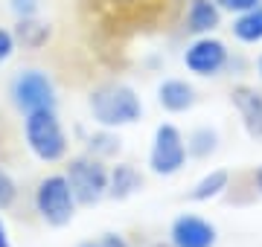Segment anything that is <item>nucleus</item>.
I'll use <instances>...</instances> for the list:
<instances>
[{
  "label": "nucleus",
  "instance_id": "obj_1",
  "mask_svg": "<svg viewBox=\"0 0 262 247\" xmlns=\"http://www.w3.org/2000/svg\"><path fill=\"white\" fill-rule=\"evenodd\" d=\"M143 99L140 93L120 79H105L91 87L88 93V114L96 128L120 131L128 125H137L143 119Z\"/></svg>",
  "mask_w": 262,
  "mask_h": 247
},
{
  "label": "nucleus",
  "instance_id": "obj_2",
  "mask_svg": "<svg viewBox=\"0 0 262 247\" xmlns=\"http://www.w3.org/2000/svg\"><path fill=\"white\" fill-rule=\"evenodd\" d=\"M20 134H24V145L38 163H64L70 157V137L67 128L58 116V108H41L32 114H24L20 119Z\"/></svg>",
  "mask_w": 262,
  "mask_h": 247
},
{
  "label": "nucleus",
  "instance_id": "obj_3",
  "mask_svg": "<svg viewBox=\"0 0 262 247\" xmlns=\"http://www.w3.org/2000/svg\"><path fill=\"white\" fill-rule=\"evenodd\" d=\"M32 212L50 230H64L73 224L79 204H76V195L70 189V183H67L64 171H50V175H44L35 183V189H32Z\"/></svg>",
  "mask_w": 262,
  "mask_h": 247
},
{
  "label": "nucleus",
  "instance_id": "obj_4",
  "mask_svg": "<svg viewBox=\"0 0 262 247\" xmlns=\"http://www.w3.org/2000/svg\"><path fill=\"white\" fill-rule=\"evenodd\" d=\"M61 171H64L79 207H96L108 198V160L79 152L67 157Z\"/></svg>",
  "mask_w": 262,
  "mask_h": 247
},
{
  "label": "nucleus",
  "instance_id": "obj_5",
  "mask_svg": "<svg viewBox=\"0 0 262 247\" xmlns=\"http://www.w3.org/2000/svg\"><path fill=\"white\" fill-rule=\"evenodd\" d=\"M9 102L20 116L41 108H58V87L53 73L44 67H20L9 79Z\"/></svg>",
  "mask_w": 262,
  "mask_h": 247
},
{
  "label": "nucleus",
  "instance_id": "obj_6",
  "mask_svg": "<svg viewBox=\"0 0 262 247\" xmlns=\"http://www.w3.org/2000/svg\"><path fill=\"white\" fill-rule=\"evenodd\" d=\"M189 152H187V134L175 122H160L151 131L149 154H146V169L155 178H175L187 169Z\"/></svg>",
  "mask_w": 262,
  "mask_h": 247
},
{
  "label": "nucleus",
  "instance_id": "obj_7",
  "mask_svg": "<svg viewBox=\"0 0 262 247\" xmlns=\"http://www.w3.org/2000/svg\"><path fill=\"white\" fill-rule=\"evenodd\" d=\"M181 61H184V67H187L189 76L215 79V76H222L227 67H230L233 56H230V50H227L225 41L213 32V35H195V38H189L187 47H184Z\"/></svg>",
  "mask_w": 262,
  "mask_h": 247
},
{
  "label": "nucleus",
  "instance_id": "obj_8",
  "mask_svg": "<svg viewBox=\"0 0 262 247\" xmlns=\"http://www.w3.org/2000/svg\"><path fill=\"white\" fill-rule=\"evenodd\" d=\"M166 241L172 247H215L219 244V227L204 215L181 212L169 224Z\"/></svg>",
  "mask_w": 262,
  "mask_h": 247
},
{
  "label": "nucleus",
  "instance_id": "obj_9",
  "mask_svg": "<svg viewBox=\"0 0 262 247\" xmlns=\"http://www.w3.org/2000/svg\"><path fill=\"white\" fill-rule=\"evenodd\" d=\"M230 102H233L239 122H242L245 134L262 143V87L256 85H239L230 90Z\"/></svg>",
  "mask_w": 262,
  "mask_h": 247
},
{
  "label": "nucleus",
  "instance_id": "obj_10",
  "mask_svg": "<svg viewBox=\"0 0 262 247\" xmlns=\"http://www.w3.org/2000/svg\"><path fill=\"white\" fill-rule=\"evenodd\" d=\"M222 20H225V12L219 9L215 0H187L181 27L187 35L195 38V35H213L222 27Z\"/></svg>",
  "mask_w": 262,
  "mask_h": 247
},
{
  "label": "nucleus",
  "instance_id": "obj_11",
  "mask_svg": "<svg viewBox=\"0 0 262 247\" xmlns=\"http://www.w3.org/2000/svg\"><path fill=\"white\" fill-rule=\"evenodd\" d=\"M198 102V90L187 79H163L158 85V105L169 116L189 114Z\"/></svg>",
  "mask_w": 262,
  "mask_h": 247
},
{
  "label": "nucleus",
  "instance_id": "obj_12",
  "mask_svg": "<svg viewBox=\"0 0 262 247\" xmlns=\"http://www.w3.org/2000/svg\"><path fill=\"white\" fill-rule=\"evenodd\" d=\"M143 186H146V175L134 163H108V198L111 201H128L140 195Z\"/></svg>",
  "mask_w": 262,
  "mask_h": 247
},
{
  "label": "nucleus",
  "instance_id": "obj_13",
  "mask_svg": "<svg viewBox=\"0 0 262 247\" xmlns=\"http://www.w3.org/2000/svg\"><path fill=\"white\" fill-rule=\"evenodd\" d=\"M12 35L18 41V50L38 53V50H44L50 41H53V23L44 20L41 15H38V18H20V20H15V27H12Z\"/></svg>",
  "mask_w": 262,
  "mask_h": 247
},
{
  "label": "nucleus",
  "instance_id": "obj_14",
  "mask_svg": "<svg viewBox=\"0 0 262 247\" xmlns=\"http://www.w3.org/2000/svg\"><path fill=\"white\" fill-rule=\"evenodd\" d=\"M230 183H233V175L227 169H210L189 186L187 198L192 204H210V201L225 198L227 192H230Z\"/></svg>",
  "mask_w": 262,
  "mask_h": 247
},
{
  "label": "nucleus",
  "instance_id": "obj_15",
  "mask_svg": "<svg viewBox=\"0 0 262 247\" xmlns=\"http://www.w3.org/2000/svg\"><path fill=\"white\" fill-rule=\"evenodd\" d=\"M230 32H233V38L242 47H256V44H262V3L253 6V9H248V12H242V15H233Z\"/></svg>",
  "mask_w": 262,
  "mask_h": 247
},
{
  "label": "nucleus",
  "instance_id": "obj_16",
  "mask_svg": "<svg viewBox=\"0 0 262 247\" xmlns=\"http://www.w3.org/2000/svg\"><path fill=\"white\" fill-rule=\"evenodd\" d=\"M222 149V134L210 125H198L187 134V152L189 160H210Z\"/></svg>",
  "mask_w": 262,
  "mask_h": 247
},
{
  "label": "nucleus",
  "instance_id": "obj_17",
  "mask_svg": "<svg viewBox=\"0 0 262 247\" xmlns=\"http://www.w3.org/2000/svg\"><path fill=\"white\" fill-rule=\"evenodd\" d=\"M120 137L117 131H108V128H96L94 134H88L84 137V152L94 154V157H102V160L111 163L117 154H120Z\"/></svg>",
  "mask_w": 262,
  "mask_h": 247
},
{
  "label": "nucleus",
  "instance_id": "obj_18",
  "mask_svg": "<svg viewBox=\"0 0 262 247\" xmlns=\"http://www.w3.org/2000/svg\"><path fill=\"white\" fill-rule=\"evenodd\" d=\"M18 198H20V186H18V181H15V175L0 163V212L12 209L18 204Z\"/></svg>",
  "mask_w": 262,
  "mask_h": 247
},
{
  "label": "nucleus",
  "instance_id": "obj_19",
  "mask_svg": "<svg viewBox=\"0 0 262 247\" xmlns=\"http://www.w3.org/2000/svg\"><path fill=\"white\" fill-rule=\"evenodd\" d=\"M76 247H134V244H131L122 233L108 230V233H99V236H94V238H84V241H79Z\"/></svg>",
  "mask_w": 262,
  "mask_h": 247
},
{
  "label": "nucleus",
  "instance_id": "obj_20",
  "mask_svg": "<svg viewBox=\"0 0 262 247\" xmlns=\"http://www.w3.org/2000/svg\"><path fill=\"white\" fill-rule=\"evenodd\" d=\"M41 3H44V0H9V12L15 15V20L38 18V15H41Z\"/></svg>",
  "mask_w": 262,
  "mask_h": 247
},
{
  "label": "nucleus",
  "instance_id": "obj_21",
  "mask_svg": "<svg viewBox=\"0 0 262 247\" xmlns=\"http://www.w3.org/2000/svg\"><path fill=\"white\" fill-rule=\"evenodd\" d=\"M96 3H102L105 9L111 12H140L151 3H158V0H96Z\"/></svg>",
  "mask_w": 262,
  "mask_h": 247
},
{
  "label": "nucleus",
  "instance_id": "obj_22",
  "mask_svg": "<svg viewBox=\"0 0 262 247\" xmlns=\"http://www.w3.org/2000/svg\"><path fill=\"white\" fill-rule=\"evenodd\" d=\"M15 53H18V41H15V35H12V29L0 27V67L6 64Z\"/></svg>",
  "mask_w": 262,
  "mask_h": 247
},
{
  "label": "nucleus",
  "instance_id": "obj_23",
  "mask_svg": "<svg viewBox=\"0 0 262 247\" xmlns=\"http://www.w3.org/2000/svg\"><path fill=\"white\" fill-rule=\"evenodd\" d=\"M219 3V9L225 12V15H242V12H248V9H253V6H259L262 0H215Z\"/></svg>",
  "mask_w": 262,
  "mask_h": 247
},
{
  "label": "nucleus",
  "instance_id": "obj_24",
  "mask_svg": "<svg viewBox=\"0 0 262 247\" xmlns=\"http://www.w3.org/2000/svg\"><path fill=\"white\" fill-rule=\"evenodd\" d=\"M248 178H251V192L262 198V163H259V166H253Z\"/></svg>",
  "mask_w": 262,
  "mask_h": 247
},
{
  "label": "nucleus",
  "instance_id": "obj_25",
  "mask_svg": "<svg viewBox=\"0 0 262 247\" xmlns=\"http://www.w3.org/2000/svg\"><path fill=\"white\" fill-rule=\"evenodd\" d=\"M0 247H15V244H12L9 227H6V221H3V215H0Z\"/></svg>",
  "mask_w": 262,
  "mask_h": 247
},
{
  "label": "nucleus",
  "instance_id": "obj_26",
  "mask_svg": "<svg viewBox=\"0 0 262 247\" xmlns=\"http://www.w3.org/2000/svg\"><path fill=\"white\" fill-rule=\"evenodd\" d=\"M253 70H256V82H259V87H262V53L256 56V61H253Z\"/></svg>",
  "mask_w": 262,
  "mask_h": 247
},
{
  "label": "nucleus",
  "instance_id": "obj_27",
  "mask_svg": "<svg viewBox=\"0 0 262 247\" xmlns=\"http://www.w3.org/2000/svg\"><path fill=\"white\" fill-rule=\"evenodd\" d=\"M143 247H172L169 241H149V244H143Z\"/></svg>",
  "mask_w": 262,
  "mask_h": 247
}]
</instances>
